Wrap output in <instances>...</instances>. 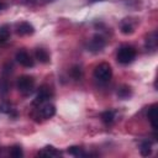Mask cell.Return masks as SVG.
I'll use <instances>...</instances> for the list:
<instances>
[{"label":"cell","instance_id":"1","mask_svg":"<svg viewBox=\"0 0 158 158\" xmlns=\"http://www.w3.org/2000/svg\"><path fill=\"white\" fill-rule=\"evenodd\" d=\"M94 78L99 81V83H109L112 78V69L111 65L109 63H100L95 67L94 69Z\"/></svg>","mask_w":158,"mask_h":158},{"label":"cell","instance_id":"2","mask_svg":"<svg viewBox=\"0 0 158 158\" xmlns=\"http://www.w3.org/2000/svg\"><path fill=\"white\" fill-rule=\"evenodd\" d=\"M136 58V49L131 46H122L118 48L116 59L121 64H128Z\"/></svg>","mask_w":158,"mask_h":158},{"label":"cell","instance_id":"3","mask_svg":"<svg viewBox=\"0 0 158 158\" xmlns=\"http://www.w3.org/2000/svg\"><path fill=\"white\" fill-rule=\"evenodd\" d=\"M35 88V79L30 75H22L17 79V89L21 94L28 95Z\"/></svg>","mask_w":158,"mask_h":158},{"label":"cell","instance_id":"4","mask_svg":"<svg viewBox=\"0 0 158 158\" xmlns=\"http://www.w3.org/2000/svg\"><path fill=\"white\" fill-rule=\"evenodd\" d=\"M52 96V91H51V88L47 86V85H42L33 100V105H42L44 104L49 98Z\"/></svg>","mask_w":158,"mask_h":158},{"label":"cell","instance_id":"5","mask_svg":"<svg viewBox=\"0 0 158 158\" xmlns=\"http://www.w3.org/2000/svg\"><path fill=\"white\" fill-rule=\"evenodd\" d=\"M54 114H56V106L53 104H49V102L42 104V106L38 110V116L43 120H48V118L53 117Z\"/></svg>","mask_w":158,"mask_h":158},{"label":"cell","instance_id":"6","mask_svg":"<svg viewBox=\"0 0 158 158\" xmlns=\"http://www.w3.org/2000/svg\"><path fill=\"white\" fill-rule=\"evenodd\" d=\"M16 60H17L21 65L27 67V68H30V67H33V65H35L33 59L31 58V56H30L26 51H19V52L16 53Z\"/></svg>","mask_w":158,"mask_h":158},{"label":"cell","instance_id":"7","mask_svg":"<svg viewBox=\"0 0 158 158\" xmlns=\"http://www.w3.org/2000/svg\"><path fill=\"white\" fill-rule=\"evenodd\" d=\"M105 44H106L105 38H104L102 36H100V35H96V36H94L93 40L90 41V49L98 52V51H101V49L105 47Z\"/></svg>","mask_w":158,"mask_h":158},{"label":"cell","instance_id":"8","mask_svg":"<svg viewBox=\"0 0 158 158\" xmlns=\"http://www.w3.org/2000/svg\"><path fill=\"white\" fill-rule=\"evenodd\" d=\"M16 32L20 36H28V35H32L35 32V28L30 22H21L17 25Z\"/></svg>","mask_w":158,"mask_h":158},{"label":"cell","instance_id":"9","mask_svg":"<svg viewBox=\"0 0 158 158\" xmlns=\"http://www.w3.org/2000/svg\"><path fill=\"white\" fill-rule=\"evenodd\" d=\"M38 156L46 157V158H51V157H58V156H60V152L57 151L53 146H46L42 151L38 152Z\"/></svg>","mask_w":158,"mask_h":158},{"label":"cell","instance_id":"10","mask_svg":"<svg viewBox=\"0 0 158 158\" xmlns=\"http://www.w3.org/2000/svg\"><path fill=\"white\" fill-rule=\"evenodd\" d=\"M147 117L152 125V127L154 130H157V105H152L149 109H148V112H147Z\"/></svg>","mask_w":158,"mask_h":158},{"label":"cell","instance_id":"11","mask_svg":"<svg viewBox=\"0 0 158 158\" xmlns=\"http://www.w3.org/2000/svg\"><path fill=\"white\" fill-rule=\"evenodd\" d=\"M36 59H38L41 63H49V54H48V52L46 51V49H43V48H37L36 49Z\"/></svg>","mask_w":158,"mask_h":158},{"label":"cell","instance_id":"12","mask_svg":"<svg viewBox=\"0 0 158 158\" xmlns=\"http://www.w3.org/2000/svg\"><path fill=\"white\" fill-rule=\"evenodd\" d=\"M114 118H115V114H114V111H111V110L104 111V112L101 114V120H102V122L106 123V125L112 123Z\"/></svg>","mask_w":158,"mask_h":158},{"label":"cell","instance_id":"13","mask_svg":"<svg viewBox=\"0 0 158 158\" xmlns=\"http://www.w3.org/2000/svg\"><path fill=\"white\" fill-rule=\"evenodd\" d=\"M139 151H141V154H142L143 157L149 156L151 152H152V143L148 142V141L142 142V143H141V148H139Z\"/></svg>","mask_w":158,"mask_h":158},{"label":"cell","instance_id":"14","mask_svg":"<svg viewBox=\"0 0 158 158\" xmlns=\"http://www.w3.org/2000/svg\"><path fill=\"white\" fill-rule=\"evenodd\" d=\"M67 152H68L69 154H72V156H75V157H85V156H86V153H84V151H83L80 147H78V146H72V147H69V148L67 149Z\"/></svg>","mask_w":158,"mask_h":158},{"label":"cell","instance_id":"15","mask_svg":"<svg viewBox=\"0 0 158 158\" xmlns=\"http://www.w3.org/2000/svg\"><path fill=\"white\" fill-rule=\"evenodd\" d=\"M146 46H147V48H156V46H157V33L156 32H152L147 37Z\"/></svg>","mask_w":158,"mask_h":158},{"label":"cell","instance_id":"16","mask_svg":"<svg viewBox=\"0 0 158 158\" xmlns=\"http://www.w3.org/2000/svg\"><path fill=\"white\" fill-rule=\"evenodd\" d=\"M117 96L121 98V99H127V98H130V96H131V89H130L128 86H126V85L121 86V88L117 90Z\"/></svg>","mask_w":158,"mask_h":158},{"label":"cell","instance_id":"17","mask_svg":"<svg viewBox=\"0 0 158 158\" xmlns=\"http://www.w3.org/2000/svg\"><path fill=\"white\" fill-rule=\"evenodd\" d=\"M10 37V28L9 26H1L0 27V43L7 41Z\"/></svg>","mask_w":158,"mask_h":158},{"label":"cell","instance_id":"18","mask_svg":"<svg viewBox=\"0 0 158 158\" xmlns=\"http://www.w3.org/2000/svg\"><path fill=\"white\" fill-rule=\"evenodd\" d=\"M10 156L14 157V158H20V157H22V156H23L22 148H21L20 146H14V147H11V149H10Z\"/></svg>","mask_w":158,"mask_h":158},{"label":"cell","instance_id":"19","mask_svg":"<svg viewBox=\"0 0 158 158\" xmlns=\"http://www.w3.org/2000/svg\"><path fill=\"white\" fill-rule=\"evenodd\" d=\"M121 32L123 33V35H131L132 32H133V27L127 22V23H122V26H121Z\"/></svg>","mask_w":158,"mask_h":158},{"label":"cell","instance_id":"20","mask_svg":"<svg viewBox=\"0 0 158 158\" xmlns=\"http://www.w3.org/2000/svg\"><path fill=\"white\" fill-rule=\"evenodd\" d=\"M0 111L6 112V114H9V115H11L12 112H14V114H16V112H15V110H14L10 105H7V104H1V105H0Z\"/></svg>","mask_w":158,"mask_h":158},{"label":"cell","instance_id":"21","mask_svg":"<svg viewBox=\"0 0 158 158\" xmlns=\"http://www.w3.org/2000/svg\"><path fill=\"white\" fill-rule=\"evenodd\" d=\"M70 73H72V77L74 79H80V77H81V70H80L79 67H73Z\"/></svg>","mask_w":158,"mask_h":158},{"label":"cell","instance_id":"22","mask_svg":"<svg viewBox=\"0 0 158 158\" xmlns=\"http://www.w3.org/2000/svg\"><path fill=\"white\" fill-rule=\"evenodd\" d=\"M4 6H5V5H4V4H2V2H0V10H1V9H2V7H4Z\"/></svg>","mask_w":158,"mask_h":158}]
</instances>
